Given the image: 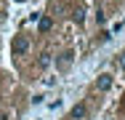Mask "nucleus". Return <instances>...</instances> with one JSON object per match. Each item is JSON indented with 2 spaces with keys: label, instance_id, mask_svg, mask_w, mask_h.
<instances>
[{
  "label": "nucleus",
  "instance_id": "nucleus-7",
  "mask_svg": "<svg viewBox=\"0 0 125 120\" xmlns=\"http://www.w3.org/2000/svg\"><path fill=\"white\" fill-rule=\"evenodd\" d=\"M117 61H120V70H125V53H120V59H117Z\"/></svg>",
  "mask_w": 125,
  "mask_h": 120
},
{
  "label": "nucleus",
  "instance_id": "nucleus-4",
  "mask_svg": "<svg viewBox=\"0 0 125 120\" xmlns=\"http://www.w3.org/2000/svg\"><path fill=\"white\" fill-rule=\"evenodd\" d=\"M61 67H69L72 64V51H67V53H61V61H59Z\"/></svg>",
  "mask_w": 125,
  "mask_h": 120
},
{
  "label": "nucleus",
  "instance_id": "nucleus-1",
  "mask_svg": "<svg viewBox=\"0 0 125 120\" xmlns=\"http://www.w3.org/2000/svg\"><path fill=\"white\" fill-rule=\"evenodd\" d=\"M11 51H13V56H24L27 51H29V40H27L24 35L13 37V46H11Z\"/></svg>",
  "mask_w": 125,
  "mask_h": 120
},
{
  "label": "nucleus",
  "instance_id": "nucleus-6",
  "mask_svg": "<svg viewBox=\"0 0 125 120\" xmlns=\"http://www.w3.org/2000/svg\"><path fill=\"white\" fill-rule=\"evenodd\" d=\"M48 64H51V56L43 53V56H40V67H48Z\"/></svg>",
  "mask_w": 125,
  "mask_h": 120
},
{
  "label": "nucleus",
  "instance_id": "nucleus-5",
  "mask_svg": "<svg viewBox=\"0 0 125 120\" xmlns=\"http://www.w3.org/2000/svg\"><path fill=\"white\" fill-rule=\"evenodd\" d=\"M51 29V19H40V32H48Z\"/></svg>",
  "mask_w": 125,
  "mask_h": 120
},
{
  "label": "nucleus",
  "instance_id": "nucleus-3",
  "mask_svg": "<svg viewBox=\"0 0 125 120\" xmlns=\"http://www.w3.org/2000/svg\"><path fill=\"white\" fill-rule=\"evenodd\" d=\"M69 118H72V120H80V118H85V104H77L75 109L69 112Z\"/></svg>",
  "mask_w": 125,
  "mask_h": 120
},
{
  "label": "nucleus",
  "instance_id": "nucleus-2",
  "mask_svg": "<svg viewBox=\"0 0 125 120\" xmlns=\"http://www.w3.org/2000/svg\"><path fill=\"white\" fill-rule=\"evenodd\" d=\"M96 85H99V91H109L112 88V75H99V80H96Z\"/></svg>",
  "mask_w": 125,
  "mask_h": 120
}]
</instances>
